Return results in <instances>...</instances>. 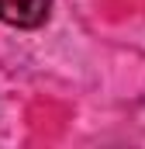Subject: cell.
Returning <instances> with one entry per match:
<instances>
[{
	"instance_id": "6da1fadb",
	"label": "cell",
	"mask_w": 145,
	"mask_h": 149,
	"mask_svg": "<svg viewBox=\"0 0 145 149\" xmlns=\"http://www.w3.org/2000/svg\"><path fill=\"white\" fill-rule=\"evenodd\" d=\"M52 14V0H0V21L10 28H41Z\"/></svg>"
}]
</instances>
